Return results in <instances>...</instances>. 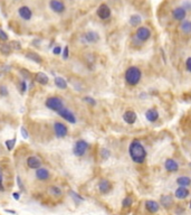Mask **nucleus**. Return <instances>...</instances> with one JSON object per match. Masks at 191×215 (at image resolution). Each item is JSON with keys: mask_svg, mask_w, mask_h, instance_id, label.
I'll use <instances>...</instances> for the list:
<instances>
[{"mask_svg": "<svg viewBox=\"0 0 191 215\" xmlns=\"http://www.w3.org/2000/svg\"><path fill=\"white\" fill-rule=\"evenodd\" d=\"M57 113H58V114L60 115L64 120H66L67 122H69V123H75V122H76V117H75V114H74L71 110L66 109L65 106L63 108L62 110H59Z\"/></svg>", "mask_w": 191, "mask_h": 215, "instance_id": "nucleus-5", "label": "nucleus"}, {"mask_svg": "<svg viewBox=\"0 0 191 215\" xmlns=\"http://www.w3.org/2000/svg\"><path fill=\"white\" fill-rule=\"evenodd\" d=\"M0 52L2 54H5V55H8V54H10V52H11V48H10V45L8 44H3L0 46Z\"/></svg>", "mask_w": 191, "mask_h": 215, "instance_id": "nucleus-29", "label": "nucleus"}, {"mask_svg": "<svg viewBox=\"0 0 191 215\" xmlns=\"http://www.w3.org/2000/svg\"><path fill=\"white\" fill-rule=\"evenodd\" d=\"M63 58H64V59L68 58V47H67V46L64 48V52H63Z\"/></svg>", "mask_w": 191, "mask_h": 215, "instance_id": "nucleus-43", "label": "nucleus"}, {"mask_svg": "<svg viewBox=\"0 0 191 215\" xmlns=\"http://www.w3.org/2000/svg\"><path fill=\"white\" fill-rule=\"evenodd\" d=\"M84 38L86 39V41H88V43H96L98 39H100V36H98V34H97L96 32H87L84 35Z\"/></svg>", "mask_w": 191, "mask_h": 215, "instance_id": "nucleus-21", "label": "nucleus"}, {"mask_svg": "<svg viewBox=\"0 0 191 215\" xmlns=\"http://www.w3.org/2000/svg\"><path fill=\"white\" fill-rule=\"evenodd\" d=\"M20 132H21V135H23V137H24L25 139L28 138V131H27L26 128H25V127H21L20 128Z\"/></svg>", "mask_w": 191, "mask_h": 215, "instance_id": "nucleus-39", "label": "nucleus"}, {"mask_svg": "<svg viewBox=\"0 0 191 215\" xmlns=\"http://www.w3.org/2000/svg\"><path fill=\"white\" fill-rule=\"evenodd\" d=\"M0 75H1V72H0Z\"/></svg>", "mask_w": 191, "mask_h": 215, "instance_id": "nucleus-47", "label": "nucleus"}, {"mask_svg": "<svg viewBox=\"0 0 191 215\" xmlns=\"http://www.w3.org/2000/svg\"><path fill=\"white\" fill-rule=\"evenodd\" d=\"M12 196L15 197V200H19V193H14Z\"/></svg>", "mask_w": 191, "mask_h": 215, "instance_id": "nucleus-45", "label": "nucleus"}, {"mask_svg": "<svg viewBox=\"0 0 191 215\" xmlns=\"http://www.w3.org/2000/svg\"><path fill=\"white\" fill-rule=\"evenodd\" d=\"M46 106H47L48 109L53 110V111H56L58 112L59 110H62L64 108V102L60 97H48L46 102H45Z\"/></svg>", "mask_w": 191, "mask_h": 215, "instance_id": "nucleus-3", "label": "nucleus"}, {"mask_svg": "<svg viewBox=\"0 0 191 215\" xmlns=\"http://www.w3.org/2000/svg\"><path fill=\"white\" fill-rule=\"evenodd\" d=\"M0 95L1 97H7L8 95V90L5 85H0Z\"/></svg>", "mask_w": 191, "mask_h": 215, "instance_id": "nucleus-36", "label": "nucleus"}, {"mask_svg": "<svg viewBox=\"0 0 191 215\" xmlns=\"http://www.w3.org/2000/svg\"><path fill=\"white\" fill-rule=\"evenodd\" d=\"M151 37V30L147 27H140L136 30V38L141 41H147Z\"/></svg>", "mask_w": 191, "mask_h": 215, "instance_id": "nucleus-6", "label": "nucleus"}, {"mask_svg": "<svg viewBox=\"0 0 191 215\" xmlns=\"http://www.w3.org/2000/svg\"><path fill=\"white\" fill-rule=\"evenodd\" d=\"M87 149H88V144L85 140H82V139H81V140H77V141L75 142V144H74L73 153L75 156L82 157L86 153Z\"/></svg>", "mask_w": 191, "mask_h": 215, "instance_id": "nucleus-4", "label": "nucleus"}, {"mask_svg": "<svg viewBox=\"0 0 191 215\" xmlns=\"http://www.w3.org/2000/svg\"><path fill=\"white\" fill-rule=\"evenodd\" d=\"M164 166H165V169H167L168 171H170V173L178 171V169H179V165H178V162L174 159H167L165 160Z\"/></svg>", "mask_w": 191, "mask_h": 215, "instance_id": "nucleus-16", "label": "nucleus"}, {"mask_svg": "<svg viewBox=\"0 0 191 215\" xmlns=\"http://www.w3.org/2000/svg\"><path fill=\"white\" fill-rule=\"evenodd\" d=\"M18 14H19V16H20L24 20H30V19H31L32 12H31V10H30L29 7L21 6L20 8L18 9Z\"/></svg>", "mask_w": 191, "mask_h": 215, "instance_id": "nucleus-10", "label": "nucleus"}, {"mask_svg": "<svg viewBox=\"0 0 191 215\" xmlns=\"http://www.w3.org/2000/svg\"><path fill=\"white\" fill-rule=\"evenodd\" d=\"M10 48H12V49H16V50H19L21 49V44H20V41H14L10 43Z\"/></svg>", "mask_w": 191, "mask_h": 215, "instance_id": "nucleus-34", "label": "nucleus"}, {"mask_svg": "<svg viewBox=\"0 0 191 215\" xmlns=\"http://www.w3.org/2000/svg\"><path fill=\"white\" fill-rule=\"evenodd\" d=\"M111 156V153H110L109 149H106V148H103L102 150H101V157L103 158L104 160L109 159V157Z\"/></svg>", "mask_w": 191, "mask_h": 215, "instance_id": "nucleus-32", "label": "nucleus"}, {"mask_svg": "<svg viewBox=\"0 0 191 215\" xmlns=\"http://www.w3.org/2000/svg\"><path fill=\"white\" fill-rule=\"evenodd\" d=\"M145 209H147L150 213H156L159 211L160 205L158 202H156V200H147V202H145Z\"/></svg>", "mask_w": 191, "mask_h": 215, "instance_id": "nucleus-18", "label": "nucleus"}, {"mask_svg": "<svg viewBox=\"0 0 191 215\" xmlns=\"http://www.w3.org/2000/svg\"><path fill=\"white\" fill-rule=\"evenodd\" d=\"M160 204L163 207H165V209H170L173 205V198L171 197V196H169V195L162 196L161 200H160Z\"/></svg>", "mask_w": 191, "mask_h": 215, "instance_id": "nucleus-22", "label": "nucleus"}, {"mask_svg": "<svg viewBox=\"0 0 191 215\" xmlns=\"http://www.w3.org/2000/svg\"><path fill=\"white\" fill-rule=\"evenodd\" d=\"M27 58H29L30 61H34L35 63H37V64H40L41 62H43V59H41V57L38 55V54H36V53H32V52H30V53H27Z\"/></svg>", "mask_w": 191, "mask_h": 215, "instance_id": "nucleus-26", "label": "nucleus"}, {"mask_svg": "<svg viewBox=\"0 0 191 215\" xmlns=\"http://www.w3.org/2000/svg\"><path fill=\"white\" fill-rule=\"evenodd\" d=\"M2 179H3L2 170H1V169H0V191H5V188H3V185H2Z\"/></svg>", "mask_w": 191, "mask_h": 215, "instance_id": "nucleus-40", "label": "nucleus"}, {"mask_svg": "<svg viewBox=\"0 0 191 215\" xmlns=\"http://www.w3.org/2000/svg\"><path fill=\"white\" fill-rule=\"evenodd\" d=\"M172 16H173V18L176 20L182 21L185 20V16H187V11H185L182 7H176L173 11H172Z\"/></svg>", "mask_w": 191, "mask_h": 215, "instance_id": "nucleus-11", "label": "nucleus"}, {"mask_svg": "<svg viewBox=\"0 0 191 215\" xmlns=\"http://www.w3.org/2000/svg\"><path fill=\"white\" fill-rule=\"evenodd\" d=\"M54 131H55L56 137H58V138H64L67 135V128L62 122H55L54 123Z\"/></svg>", "mask_w": 191, "mask_h": 215, "instance_id": "nucleus-7", "label": "nucleus"}, {"mask_svg": "<svg viewBox=\"0 0 191 215\" xmlns=\"http://www.w3.org/2000/svg\"><path fill=\"white\" fill-rule=\"evenodd\" d=\"M123 120L125 121L127 124H133L136 120V113L134 111L129 110V111H127L123 114Z\"/></svg>", "mask_w": 191, "mask_h": 215, "instance_id": "nucleus-17", "label": "nucleus"}, {"mask_svg": "<svg viewBox=\"0 0 191 215\" xmlns=\"http://www.w3.org/2000/svg\"><path fill=\"white\" fill-rule=\"evenodd\" d=\"M36 177L38 178L39 180L41 182H45V180H47L49 178V171L46 169V168H37V170H36Z\"/></svg>", "mask_w": 191, "mask_h": 215, "instance_id": "nucleus-14", "label": "nucleus"}, {"mask_svg": "<svg viewBox=\"0 0 191 215\" xmlns=\"http://www.w3.org/2000/svg\"><path fill=\"white\" fill-rule=\"evenodd\" d=\"M7 213H10V214H16L15 211H12V209H6Z\"/></svg>", "mask_w": 191, "mask_h": 215, "instance_id": "nucleus-46", "label": "nucleus"}, {"mask_svg": "<svg viewBox=\"0 0 191 215\" xmlns=\"http://www.w3.org/2000/svg\"><path fill=\"white\" fill-rule=\"evenodd\" d=\"M96 14L101 19H107V18H110V16H111V9H110V7L107 6V5L102 3V5L98 7V9H97Z\"/></svg>", "mask_w": 191, "mask_h": 215, "instance_id": "nucleus-9", "label": "nucleus"}, {"mask_svg": "<svg viewBox=\"0 0 191 215\" xmlns=\"http://www.w3.org/2000/svg\"><path fill=\"white\" fill-rule=\"evenodd\" d=\"M15 139L14 140H11V139H9V140H6V142H5V144H6V147L7 149H8L9 151H11L12 149H14V147H15Z\"/></svg>", "mask_w": 191, "mask_h": 215, "instance_id": "nucleus-33", "label": "nucleus"}, {"mask_svg": "<svg viewBox=\"0 0 191 215\" xmlns=\"http://www.w3.org/2000/svg\"><path fill=\"white\" fill-rule=\"evenodd\" d=\"M132 203H133L132 197H129V196H127V197L124 198L123 202H122V206L127 209V207H130V206H131V205H132Z\"/></svg>", "mask_w": 191, "mask_h": 215, "instance_id": "nucleus-31", "label": "nucleus"}, {"mask_svg": "<svg viewBox=\"0 0 191 215\" xmlns=\"http://www.w3.org/2000/svg\"><path fill=\"white\" fill-rule=\"evenodd\" d=\"M20 92L21 93H24V92H26V90H27V84H26V82L25 81H21L20 82Z\"/></svg>", "mask_w": 191, "mask_h": 215, "instance_id": "nucleus-38", "label": "nucleus"}, {"mask_svg": "<svg viewBox=\"0 0 191 215\" xmlns=\"http://www.w3.org/2000/svg\"><path fill=\"white\" fill-rule=\"evenodd\" d=\"M53 53L55 54V55H58V54L62 53V48H60V46H55L53 49Z\"/></svg>", "mask_w": 191, "mask_h": 215, "instance_id": "nucleus-41", "label": "nucleus"}, {"mask_svg": "<svg viewBox=\"0 0 191 215\" xmlns=\"http://www.w3.org/2000/svg\"><path fill=\"white\" fill-rule=\"evenodd\" d=\"M180 28H181V30H182L183 32H185V34H189V32H191V23L189 20H182V24H181V26H180Z\"/></svg>", "mask_w": 191, "mask_h": 215, "instance_id": "nucleus-27", "label": "nucleus"}, {"mask_svg": "<svg viewBox=\"0 0 191 215\" xmlns=\"http://www.w3.org/2000/svg\"><path fill=\"white\" fill-rule=\"evenodd\" d=\"M0 39L1 41H8V36H7V34L5 32H3L2 29H0Z\"/></svg>", "mask_w": 191, "mask_h": 215, "instance_id": "nucleus-37", "label": "nucleus"}, {"mask_svg": "<svg viewBox=\"0 0 191 215\" xmlns=\"http://www.w3.org/2000/svg\"><path fill=\"white\" fill-rule=\"evenodd\" d=\"M145 118L150 121V122H154V121H156L159 119V112H158V110L153 109V108L152 109H149L145 112Z\"/></svg>", "mask_w": 191, "mask_h": 215, "instance_id": "nucleus-19", "label": "nucleus"}, {"mask_svg": "<svg viewBox=\"0 0 191 215\" xmlns=\"http://www.w3.org/2000/svg\"><path fill=\"white\" fill-rule=\"evenodd\" d=\"M141 76H142V73H141V70L136 66H131L125 72V81L129 85H136L139 84L140 80H141Z\"/></svg>", "mask_w": 191, "mask_h": 215, "instance_id": "nucleus-2", "label": "nucleus"}, {"mask_svg": "<svg viewBox=\"0 0 191 215\" xmlns=\"http://www.w3.org/2000/svg\"><path fill=\"white\" fill-rule=\"evenodd\" d=\"M185 67H187V71L188 72H191V58L189 57L187 59V62H185Z\"/></svg>", "mask_w": 191, "mask_h": 215, "instance_id": "nucleus-42", "label": "nucleus"}, {"mask_svg": "<svg viewBox=\"0 0 191 215\" xmlns=\"http://www.w3.org/2000/svg\"><path fill=\"white\" fill-rule=\"evenodd\" d=\"M111 189H112V184L110 183L109 180L107 179L100 180V183H98V191H100L102 194H107Z\"/></svg>", "mask_w": 191, "mask_h": 215, "instance_id": "nucleus-12", "label": "nucleus"}, {"mask_svg": "<svg viewBox=\"0 0 191 215\" xmlns=\"http://www.w3.org/2000/svg\"><path fill=\"white\" fill-rule=\"evenodd\" d=\"M55 84L57 88H67V82L65 79H63L62 76H57L55 77Z\"/></svg>", "mask_w": 191, "mask_h": 215, "instance_id": "nucleus-25", "label": "nucleus"}, {"mask_svg": "<svg viewBox=\"0 0 191 215\" xmlns=\"http://www.w3.org/2000/svg\"><path fill=\"white\" fill-rule=\"evenodd\" d=\"M49 193L52 195H54V196H60V195L63 194L62 189L59 188V187H57V186H52V187H49Z\"/></svg>", "mask_w": 191, "mask_h": 215, "instance_id": "nucleus-28", "label": "nucleus"}, {"mask_svg": "<svg viewBox=\"0 0 191 215\" xmlns=\"http://www.w3.org/2000/svg\"><path fill=\"white\" fill-rule=\"evenodd\" d=\"M17 183H18V185H19V187H20V188H24V186H23V183L20 182V177H17Z\"/></svg>", "mask_w": 191, "mask_h": 215, "instance_id": "nucleus-44", "label": "nucleus"}, {"mask_svg": "<svg viewBox=\"0 0 191 215\" xmlns=\"http://www.w3.org/2000/svg\"><path fill=\"white\" fill-rule=\"evenodd\" d=\"M27 165H28L29 168H31V169H37V168L40 167L41 161L39 158H37V157L30 156V157H28V159H27Z\"/></svg>", "mask_w": 191, "mask_h": 215, "instance_id": "nucleus-15", "label": "nucleus"}, {"mask_svg": "<svg viewBox=\"0 0 191 215\" xmlns=\"http://www.w3.org/2000/svg\"><path fill=\"white\" fill-rule=\"evenodd\" d=\"M69 195H71L72 197H73V200H75V202H78V203H80V202H83V200H84V197H82L81 195H78L77 193H75L74 191H69Z\"/></svg>", "mask_w": 191, "mask_h": 215, "instance_id": "nucleus-30", "label": "nucleus"}, {"mask_svg": "<svg viewBox=\"0 0 191 215\" xmlns=\"http://www.w3.org/2000/svg\"><path fill=\"white\" fill-rule=\"evenodd\" d=\"M49 7L54 12H57V14H62V12L65 11V9H66L64 2L60 1V0H50Z\"/></svg>", "mask_w": 191, "mask_h": 215, "instance_id": "nucleus-8", "label": "nucleus"}, {"mask_svg": "<svg viewBox=\"0 0 191 215\" xmlns=\"http://www.w3.org/2000/svg\"><path fill=\"white\" fill-rule=\"evenodd\" d=\"M83 100L85 101L86 103H88L89 105H96V101L93 99V97H83Z\"/></svg>", "mask_w": 191, "mask_h": 215, "instance_id": "nucleus-35", "label": "nucleus"}, {"mask_svg": "<svg viewBox=\"0 0 191 215\" xmlns=\"http://www.w3.org/2000/svg\"><path fill=\"white\" fill-rule=\"evenodd\" d=\"M174 195H176V197L178 198V200H185V198H187L189 196V189L187 188V187L179 186V187L176 189Z\"/></svg>", "mask_w": 191, "mask_h": 215, "instance_id": "nucleus-13", "label": "nucleus"}, {"mask_svg": "<svg viewBox=\"0 0 191 215\" xmlns=\"http://www.w3.org/2000/svg\"><path fill=\"white\" fill-rule=\"evenodd\" d=\"M142 23V18L141 16L139 15H132L130 18V25L133 27H138L139 25H141Z\"/></svg>", "mask_w": 191, "mask_h": 215, "instance_id": "nucleus-23", "label": "nucleus"}, {"mask_svg": "<svg viewBox=\"0 0 191 215\" xmlns=\"http://www.w3.org/2000/svg\"><path fill=\"white\" fill-rule=\"evenodd\" d=\"M176 183L179 186H182V187H188L190 185V178L188 176H181L176 179Z\"/></svg>", "mask_w": 191, "mask_h": 215, "instance_id": "nucleus-24", "label": "nucleus"}, {"mask_svg": "<svg viewBox=\"0 0 191 215\" xmlns=\"http://www.w3.org/2000/svg\"><path fill=\"white\" fill-rule=\"evenodd\" d=\"M35 80H36V82L41 84V85H46V84H48V82H49L48 76L45 73H43V72H38V73L36 74Z\"/></svg>", "mask_w": 191, "mask_h": 215, "instance_id": "nucleus-20", "label": "nucleus"}, {"mask_svg": "<svg viewBox=\"0 0 191 215\" xmlns=\"http://www.w3.org/2000/svg\"><path fill=\"white\" fill-rule=\"evenodd\" d=\"M130 157L136 164H142L147 158V151L144 149L143 144L138 140H133L129 148Z\"/></svg>", "mask_w": 191, "mask_h": 215, "instance_id": "nucleus-1", "label": "nucleus"}]
</instances>
